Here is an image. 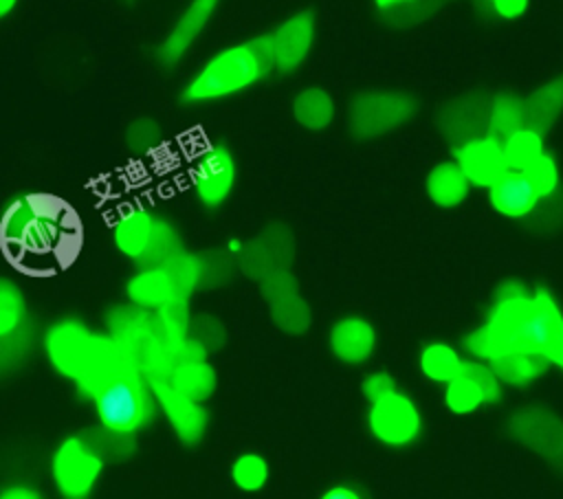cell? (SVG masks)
<instances>
[{"instance_id": "obj_41", "label": "cell", "mask_w": 563, "mask_h": 499, "mask_svg": "<svg viewBox=\"0 0 563 499\" xmlns=\"http://www.w3.org/2000/svg\"><path fill=\"white\" fill-rule=\"evenodd\" d=\"M493 11L501 18H519L528 9V0H488Z\"/></svg>"}, {"instance_id": "obj_13", "label": "cell", "mask_w": 563, "mask_h": 499, "mask_svg": "<svg viewBox=\"0 0 563 499\" xmlns=\"http://www.w3.org/2000/svg\"><path fill=\"white\" fill-rule=\"evenodd\" d=\"M220 2L222 0H189L165 37L158 42L156 59L163 66L180 64L207 31Z\"/></svg>"}, {"instance_id": "obj_6", "label": "cell", "mask_w": 563, "mask_h": 499, "mask_svg": "<svg viewBox=\"0 0 563 499\" xmlns=\"http://www.w3.org/2000/svg\"><path fill=\"white\" fill-rule=\"evenodd\" d=\"M110 242L121 257L136 266L163 264L183 251L178 226L141 202L125 204L117 211L110 222Z\"/></svg>"}, {"instance_id": "obj_33", "label": "cell", "mask_w": 563, "mask_h": 499, "mask_svg": "<svg viewBox=\"0 0 563 499\" xmlns=\"http://www.w3.org/2000/svg\"><path fill=\"white\" fill-rule=\"evenodd\" d=\"M163 141H165L163 127L152 117H136L123 130V143H125L128 152L139 158L154 156L161 149Z\"/></svg>"}, {"instance_id": "obj_36", "label": "cell", "mask_w": 563, "mask_h": 499, "mask_svg": "<svg viewBox=\"0 0 563 499\" xmlns=\"http://www.w3.org/2000/svg\"><path fill=\"white\" fill-rule=\"evenodd\" d=\"M521 171L528 176L530 185L534 187V191H537V196H539L541 200L554 196V191L559 189V182H561L559 165H556L554 156H550L548 152H545L543 156H539L532 165H528V167L521 169Z\"/></svg>"}, {"instance_id": "obj_11", "label": "cell", "mask_w": 563, "mask_h": 499, "mask_svg": "<svg viewBox=\"0 0 563 499\" xmlns=\"http://www.w3.org/2000/svg\"><path fill=\"white\" fill-rule=\"evenodd\" d=\"M418 110L413 97L396 90H367L352 99L347 110L350 132L361 138H378L405 125Z\"/></svg>"}, {"instance_id": "obj_18", "label": "cell", "mask_w": 563, "mask_h": 499, "mask_svg": "<svg viewBox=\"0 0 563 499\" xmlns=\"http://www.w3.org/2000/svg\"><path fill=\"white\" fill-rule=\"evenodd\" d=\"M125 303L156 312L167 301L176 299V286L163 264H150V266H136L134 273L123 284Z\"/></svg>"}, {"instance_id": "obj_16", "label": "cell", "mask_w": 563, "mask_h": 499, "mask_svg": "<svg viewBox=\"0 0 563 499\" xmlns=\"http://www.w3.org/2000/svg\"><path fill=\"white\" fill-rule=\"evenodd\" d=\"M457 167L471 182V187L488 189L508 167L501 149V141L490 134H477L462 138L455 147Z\"/></svg>"}, {"instance_id": "obj_14", "label": "cell", "mask_w": 563, "mask_h": 499, "mask_svg": "<svg viewBox=\"0 0 563 499\" xmlns=\"http://www.w3.org/2000/svg\"><path fill=\"white\" fill-rule=\"evenodd\" d=\"M314 18L310 11L295 13L277 24L271 33L264 35L273 70L277 73H292L297 70L310 55L314 44Z\"/></svg>"}, {"instance_id": "obj_20", "label": "cell", "mask_w": 563, "mask_h": 499, "mask_svg": "<svg viewBox=\"0 0 563 499\" xmlns=\"http://www.w3.org/2000/svg\"><path fill=\"white\" fill-rule=\"evenodd\" d=\"M183 396L207 404L218 389V369L209 358L176 361L165 378Z\"/></svg>"}, {"instance_id": "obj_39", "label": "cell", "mask_w": 563, "mask_h": 499, "mask_svg": "<svg viewBox=\"0 0 563 499\" xmlns=\"http://www.w3.org/2000/svg\"><path fill=\"white\" fill-rule=\"evenodd\" d=\"M394 389H398V382H396L394 374H389L387 369H372L361 378V393L365 396L367 402H374V400L391 393Z\"/></svg>"}, {"instance_id": "obj_8", "label": "cell", "mask_w": 563, "mask_h": 499, "mask_svg": "<svg viewBox=\"0 0 563 499\" xmlns=\"http://www.w3.org/2000/svg\"><path fill=\"white\" fill-rule=\"evenodd\" d=\"M108 459L88 431L64 435L51 457L48 477L62 499H90L106 473Z\"/></svg>"}, {"instance_id": "obj_42", "label": "cell", "mask_w": 563, "mask_h": 499, "mask_svg": "<svg viewBox=\"0 0 563 499\" xmlns=\"http://www.w3.org/2000/svg\"><path fill=\"white\" fill-rule=\"evenodd\" d=\"M319 499H365L363 492L352 484H334L321 492Z\"/></svg>"}, {"instance_id": "obj_2", "label": "cell", "mask_w": 563, "mask_h": 499, "mask_svg": "<svg viewBox=\"0 0 563 499\" xmlns=\"http://www.w3.org/2000/svg\"><path fill=\"white\" fill-rule=\"evenodd\" d=\"M77 240L73 211L48 193L18 191L0 209V244L22 266L59 262Z\"/></svg>"}, {"instance_id": "obj_35", "label": "cell", "mask_w": 563, "mask_h": 499, "mask_svg": "<svg viewBox=\"0 0 563 499\" xmlns=\"http://www.w3.org/2000/svg\"><path fill=\"white\" fill-rule=\"evenodd\" d=\"M462 374H466L482 391L484 396V402L486 407L488 404H495L504 398V385L499 382L495 369L490 367L488 361H475V358H466L464 361V367H462Z\"/></svg>"}, {"instance_id": "obj_17", "label": "cell", "mask_w": 563, "mask_h": 499, "mask_svg": "<svg viewBox=\"0 0 563 499\" xmlns=\"http://www.w3.org/2000/svg\"><path fill=\"white\" fill-rule=\"evenodd\" d=\"M488 204L508 220H523L539 207L541 198L521 169H506L488 189Z\"/></svg>"}, {"instance_id": "obj_34", "label": "cell", "mask_w": 563, "mask_h": 499, "mask_svg": "<svg viewBox=\"0 0 563 499\" xmlns=\"http://www.w3.org/2000/svg\"><path fill=\"white\" fill-rule=\"evenodd\" d=\"M442 402L453 415H473L486 407L479 387L466 374L455 376L442 387Z\"/></svg>"}, {"instance_id": "obj_5", "label": "cell", "mask_w": 563, "mask_h": 499, "mask_svg": "<svg viewBox=\"0 0 563 499\" xmlns=\"http://www.w3.org/2000/svg\"><path fill=\"white\" fill-rule=\"evenodd\" d=\"M88 402L92 404L97 426L130 437L145 431L158 415L150 380L128 361L106 374Z\"/></svg>"}, {"instance_id": "obj_22", "label": "cell", "mask_w": 563, "mask_h": 499, "mask_svg": "<svg viewBox=\"0 0 563 499\" xmlns=\"http://www.w3.org/2000/svg\"><path fill=\"white\" fill-rule=\"evenodd\" d=\"M466 356L446 341H429L418 352V369L424 380L444 387L462 374Z\"/></svg>"}, {"instance_id": "obj_43", "label": "cell", "mask_w": 563, "mask_h": 499, "mask_svg": "<svg viewBox=\"0 0 563 499\" xmlns=\"http://www.w3.org/2000/svg\"><path fill=\"white\" fill-rule=\"evenodd\" d=\"M20 0H0V22L7 20L15 9H18Z\"/></svg>"}, {"instance_id": "obj_10", "label": "cell", "mask_w": 563, "mask_h": 499, "mask_svg": "<svg viewBox=\"0 0 563 499\" xmlns=\"http://www.w3.org/2000/svg\"><path fill=\"white\" fill-rule=\"evenodd\" d=\"M187 182L196 202L216 211L229 202L238 182V163L224 143H205L194 152L187 165Z\"/></svg>"}, {"instance_id": "obj_25", "label": "cell", "mask_w": 563, "mask_h": 499, "mask_svg": "<svg viewBox=\"0 0 563 499\" xmlns=\"http://www.w3.org/2000/svg\"><path fill=\"white\" fill-rule=\"evenodd\" d=\"M523 101V127H532L537 132H545L563 108V77L552 79L541 86Z\"/></svg>"}, {"instance_id": "obj_4", "label": "cell", "mask_w": 563, "mask_h": 499, "mask_svg": "<svg viewBox=\"0 0 563 499\" xmlns=\"http://www.w3.org/2000/svg\"><path fill=\"white\" fill-rule=\"evenodd\" d=\"M268 73H273V62L264 35L229 44L191 73L180 90V101L185 106L216 103L253 88Z\"/></svg>"}, {"instance_id": "obj_38", "label": "cell", "mask_w": 563, "mask_h": 499, "mask_svg": "<svg viewBox=\"0 0 563 499\" xmlns=\"http://www.w3.org/2000/svg\"><path fill=\"white\" fill-rule=\"evenodd\" d=\"M260 288H262V297L266 299V303L288 297L292 292H299V284L288 268H279V270H273L266 277H262Z\"/></svg>"}, {"instance_id": "obj_23", "label": "cell", "mask_w": 563, "mask_h": 499, "mask_svg": "<svg viewBox=\"0 0 563 499\" xmlns=\"http://www.w3.org/2000/svg\"><path fill=\"white\" fill-rule=\"evenodd\" d=\"M290 110H292L295 121L303 130H310V132H321V130L330 127L336 117L334 97L325 88H319V86H308V88L299 90L292 97Z\"/></svg>"}, {"instance_id": "obj_15", "label": "cell", "mask_w": 563, "mask_h": 499, "mask_svg": "<svg viewBox=\"0 0 563 499\" xmlns=\"http://www.w3.org/2000/svg\"><path fill=\"white\" fill-rule=\"evenodd\" d=\"M378 347L376 325L363 314H343L328 330V350L345 367H361L372 361Z\"/></svg>"}, {"instance_id": "obj_28", "label": "cell", "mask_w": 563, "mask_h": 499, "mask_svg": "<svg viewBox=\"0 0 563 499\" xmlns=\"http://www.w3.org/2000/svg\"><path fill=\"white\" fill-rule=\"evenodd\" d=\"M501 149L508 169H526L545 154L543 134L532 127H519L501 138Z\"/></svg>"}, {"instance_id": "obj_7", "label": "cell", "mask_w": 563, "mask_h": 499, "mask_svg": "<svg viewBox=\"0 0 563 499\" xmlns=\"http://www.w3.org/2000/svg\"><path fill=\"white\" fill-rule=\"evenodd\" d=\"M103 330L112 336L123 358L147 380L167 378L174 365V354L167 341L161 336L152 312L123 301L106 312Z\"/></svg>"}, {"instance_id": "obj_30", "label": "cell", "mask_w": 563, "mask_h": 499, "mask_svg": "<svg viewBox=\"0 0 563 499\" xmlns=\"http://www.w3.org/2000/svg\"><path fill=\"white\" fill-rule=\"evenodd\" d=\"M268 308L275 328H279L286 334H303L312 323V310L299 292L271 301Z\"/></svg>"}, {"instance_id": "obj_26", "label": "cell", "mask_w": 563, "mask_h": 499, "mask_svg": "<svg viewBox=\"0 0 563 499\" xmlns=\"http://www.w3.org/2000/svg\"><path fill=\"white\" fill-rule=\"evenodd\" d=\"M26 330H31V323L24 290L15 279L0 275V341Z\"/></svg>"}, {"instance_id": "obj_31", "label": "cell", "mask_w": 563, "mask_h": 499, "mask_svg": "<svg viewBox=\"0 0 563 499\" xmlns=\"http://www.w3.org/2000/svg\"><path fill=\"white\" fill-rule=\"evenodd\" d=\"M523 127V101L512 95H497L486 114V134L504 138Z\"/></svg>"}, {"instance_id": "obj_12", "label": "cell", "mask_w": 563, "mask_h": 499, "mask_svg": "<svg viewBox=\"0 0 563 499\" xmlns=\"http://www.w3.org/2000/svg\"><path fill=\"white\" fill-rule=\"evenodd\" d=\"M150 385H152L158 415L167 422L174 437L183 446H189V448L198 446L205 440L211 422L207 404L183 396L165 378L150 380Z\"/></svg>"}, {"instance_id": "obj_21", "label": "cell", "mask_w": 563, "mask_h": 499, "mask_svg": "<svg viewBox=\"0 0 563 499\" xmlns=\"http://www.w3.org/2000/svg\"><path fill=\"white\" fill-rule=\"evenodd\" d=\"M424 193L438 209H457L466 202L471 182L455 160H440L427 171Z\"/></svg>"}, {"instance_id": "obj_37", "label": "cell", "mask_w": 563, "mask_h": 499, "mask_svg": "<svg viewBox=\"0 0 563 499\" xmlns=\"http://www.w3.org/2000/svg\"><path fill=\"white\" fill-rule=\"evenodd\" d=\"M189 336L196 339L209 354L216 352L218 347L224 345L227 341V332L224 325L211 317V314H200L191 319V328H189Z\"/></svg>"}, {"instance_id": "obj_24", "label": "cell", "mask_w": 563, "mask_h": 499, "mask_svg": "<svg viewBox=\"0 0 563 499\" xmlns=\"http://www.w3.org/2000/svg\"><path fill=\"white\" fill-rule=\"evenodd\" d=\"M488 363L495 369L499 382L504 387H515V389L534 385L550 369V365L541 356L526 354V352H504Z\"/></svg>"}, {"instance_id": "obj_1", "label": "cell", "mask_w": 563, "mask_h": 499, "mask_svg": "<svg viewBox=\"0 0 563 499\" xmlns=\"http://www.w3.org/2000/svg\"><path fill=\"white\" fill-rule=\"evenodd\" d=\"M462 350L475 361L526 352L563 372V310L545 288L530 290L517 279H506L497 286L484 323L462 339Z\"/></svg>"}, {"instance_id": "obj_40", "label": "cell", "mask_w": 563, "mask_h": 499, "mask_svg": "<svg viewBox=\"0 0 563 499\" xmlns=\"http://www.w3.org/2000/svg\"><path fill=\"white\" fill-rule=\"evenodd\" d=\"M0 499H44V495L26 481H13L0 488Z\"/></svg>"}, {"instance_id": "obj_3", "label": "cell", "mask_w": 563, "mask_h": 499, "mask_svg": "<svg viewBox=\"0 0 563 499\" xmlns=\"http://www.w3.org/2000/svg\"><path fill=\"white\" fill-rule=\"evenodd\" d=\"M40 345L48 367L70 380L84 400L90 398L108 372L125 363L112 336L106 330H95L79 317L51 321L42 332Z\"/></svg>"}, {"instance_id": "obj_19", "label": "cell", "mask_w": 563, "mask_h": 499, "mask_svg": "<svg viewBox=\"0 0 563 499\" xmlns=\"http://www.w3.org/2000/svg\"><path fill=\"white\" fill-rule=\"evenodd\" d=\"M288 259H292V237L286 233L279 237L275 229L271 226L266 233H262L257 240L244 244L242 253L235 257L238 266L249 277H266L273 270L286 268Z\"/></svg>"}, {"instance_id": "obj_32", "label": "cell", "mask_w": 563, "mask_h": 499, "mask_svg": "<svg viewBox=\"0 0 563 499\" xmlns=\"http://www.w3.org/2000/svg\"><path fill=\"white\" fill-rule=\"evenodd\" d=\"M163 266L167 268L178 297L189 299L198 288H202V255L183 248L165 259Z\"/></svg>"}, {"instance_id": "obj_9", "label": "cell", "mask_w": 563, "mask_h": 499, "mask_svg": "<svg viewBox=\"0 0 563 499\" xmlns=\"http://www.w3.org/2000/svg\"><path fill=\"white\" fill-rule=\"evenodd\" d=\"M365 426L376 444L391 451H405L420 440L424 418L413 396L398 387L391 393L367 402Z\"/></svg>"}, {"instance_id": "obj_27", "label": "cell", "mask_w": 563, "mask_h": 499, "mask_svg": "<svg viewBox=\"0 0 563 499\" xmlns=\"http://www.w3.org/2000/svg\"><path fill=\"white\" fill-rule=\"evenodd\" d=\"M231 484L242 492H260L271 479V464L257 451H242L229 466Z\"/></svg>"}, {"instance_id": "obj_29", "label": "cell", "mask_w": 563, "mask_h": 499, "mask_svg": "<svg viewBox=\"0 0 563 499\" xmlns=\"http://www.w3.org/2000/svg\"><path fill=\"white\" fill-rule=\"evenodd\" d=\"M152 314H154L161 336L167 341V345L172 347V354H174V347L189 336V328H191V319H194L189 299L176 297V299L167 301L165 306H161Z\"/></svg>"}, {"instance_id": "obj_44", "label": "cell", "mask_w": 563, "mask_h": 499, "mask_svg": "<svg viewBox=\"0 0 563 499\" xmlns=\"http://www.w3.org/2000/svg\"><path fill=\"white\" fill-rule=\"evenodd\" d=\"M405 2H409V0H376V4L383 7V9H391V7H398V4H405Z\"/></svg>"}]
</instances>
